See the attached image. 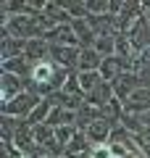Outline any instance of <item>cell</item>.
I'll use <instances>...</instances> for the list:
<instances>
[{"label": "cell", "instance_id": "obj_6", "mask_svg": "<svg viewBox=\"0 0 150 158\" xmlns=\"http://www.w3.org/2000/svg\"><path fill=\"white\" fill-rule=\"evenodd\" d=\"M79 53H82V48H63V45H50V61H53V63H58V66H63V69H69V71H77Z\"/></svg>", "mask_w": 150, "mask_h": 158}, {"label": "cell", "instance_id": "obj_2", "mask_svg": "<svg viewBox=\"0 0 150 158\" xmlns=\"http://www.w3.org/2000/svg\"><path fill=\"white\" fill-rule=\"evenodd\" d=\"M27 85H29V79L0 71V100H3V106L11 103L13 98H19L21 92H27Z\"/></svg>", "mask_w": 150, "mask_h": 158}, {"label": "cell", "instance_id": "obj_12", "mask_svg": "<svg viewBox=\"0 0 150 158\" xmlns=\"http://www.w3.org/2000/svg\"><path fill=\"white\" fill-rule=\"evenodd\" d=\"M53 108H56V103L50 100V98H45V100L40 103V106L34 108L32 113H29V118H27V124H29V127H40V124H45V121H48V116H50V111H53Z\"/></svg>", "mask_w": 150, "mask_h": 158}, {"label": "cell", "instance_id": "obj_3", "mask_svg": "<svg viewBox=\"0 0 150 158\" xmlns=\"http://www.w3.org/2000/svg\"><path fill=\"white\" fill-rule=\"evenodd\" d=\"M111 87H113V95H116V100L127 103L129 98H132L134 92L142 87V77H140V74H134V71H124L121 77L116 79V82H111Z\"/></svg>", "mask_w": 150, "mask_h": 158}, {"label": "cell", "instance_id": "obj_5", "mask_svg": "<svg viewBox=\"0 0 150 158\" xmlns=\"http://www.w3.org/2000/svg\"><path fill=\"white\" fill-rule=\"evenodd\" d=\"M27 42H29V40L11 37V34L0 32V63L11 61V58H21L24 53H27Z\"/></svg>", "mask_w": 150, "mask_h": 158}, {"label": "cell", "instance_id": "obj_10", "mask_svg": "<svg viewBox=\"0 0 150 158\" xmlns=\"http://www.w3.org/2000/svg\"><path fill=\"white\" fill-rule=\"evenodd\" d=\"M32 63L27 61V58H11V61H6V63H0V71H6V74H16V77H24V79H29L32 77Z\"/></svg>", "mask_w": 150, "mask_h": 158}, {"label": "cell", "instance_id": "obj_4", "mask_svg": "<svg viewBox=\"0 0 150 158\" xmlns=\"http://www.w3.org/2000/svg\"><path fill=\"white\" fill-rule=\"evenodd\" d=\"M116 121H111V118H98V121H92V124L84 129V135H87V140H90V145H108L111 142V135H113V129H116Z\"/></svg>", "mask_w": 150, "mask_h": 158}, {"label": "cell", "instance_id": "obj_19", "mask_svg": "<svg viewBox=\"0 0 150 158\" xmlns=\"http://www.w3.org/2000/svg\"><path fill=\"white\" fill-rule=\"evenodd\" d=\"M137 121H140V127H142L145 132H150V111H142L137 116Z\"/></svg>", "mask_w": 150, "mask_h": 158}, {"label": "cell", "instance_id": "obj_1", "mask_svg": "<svg viewBox=\"0 0 150 158\" xmlns=\"http://www.w3.org/2000/svg\"><path fill=\"white\" fill-rule=\"evenodd\" d=\"M40 103H42V98L34 95L32 90H27V92H21L19 98H13L11 103H6V106L0 108V111L6 113V116H16V118H24V121H27L29 113H32L34 108L40 106Z\"/></svg>", "mask_w": 150, "mask_h": 158}, {"label": "cell", "instance_id": "obj_16", "mask_svg": "<svg viewBox=\"0 0 150 158\" xmlns=\"http://www.w3.org/2000/svg\"><path fill=\"white\" fill-rule=\"evenodd\" d=\"M90 16H106L111 11V0H84Z\"/></svg>", "mask_w": 150, "mask_h": 158}, {"label": "cell", "instance_id": "obj_14", "mask_svg": "<svg viewBox=\"0 0 150 158\" xmlns=\"http://www.w3.org/2000/svg\"><path fill=\"white\" fill-rule=\"evenodd\" d=\"M77 79H79V87L84 90V95H90V92H92L95 87L103 82L100 71H84V74H79V71H77Z\"/></svg>", "mask_w": 150, "mask_h": 158}, {"label": "cell", "instance_id": "obj_11", "mask_svg": "<svg viewBox=\"0 0 150 158\" xmlns=\"http://www.w3.org/2000/svg\"><path fill=\"white\" fill-rule=\"evenodd\" d=\"M98 118H103V111H100L98 106H90V103L84 100V106L77 111V127L84 132L90 124H92V121H98Z\"/></svg>", "mask_w": 150, "mask_h": 158}, {"label": "cell", "instance_id": "obj_15", "mask_svg": "<svg viewBox=\"0 0 150 158\" xmlns=\"http://www.w3.org/2000/svg\"><path fill=\"white\" fill-rule=\"evenodd\" d=\"M95 50H98L103 58L116 56V34H113V37H98V42H95Z\"/></svg>", "mask_w": 150, "mask_h": 158}, {"label": "cell", "instance_id": "obj_8", "mask_svg": "<svg viewBox=\"0 0 150 158\" xmlns=\"http://www.w3.org/2000/svg\"><path fill=\"white\" fill-rule=\"evenodd\" d=\"M100 66H103V56H100L95 48H84L82 53H79V63H77V71L84 74V71H100Z\"/></svg>", "mask_w": 150, "mask_h": 158}, {"label": "cell", "instance_id": "obj_9", "mask_svg": "<svg viewBox=\"0 0 150 158\" xmlns=\"http://www.w3.org/2000/svg\"><path fill=\"white\" fill-rule=\"evenodd\" d=\"M113 98H116V95H113V87L108 85V82H100V85L87 95V103H90V106H98L100 111H103V108H106Z\"/></svg>", "mask_w": 150, "mask_h": 158}, {"label": "cell", "instance_id": "obj_17", "mask_svg": "<svg viewBox=\"0 0 150 158\" xmlns=\"http://www.w3.org/2000/svg\"><path fill=\"white\" fill-rule=\"evenodd\" d=\"M77 132H79V127H74V124H66V127H58V129H56V140L61 142L63 148H66L69 142L74 140V135H77Z\"/></svg>", "mask_w": 150, "mask_h": 158}, {"label": "cell", "instance_id": "obj_13", "mask_svg": "<svg viewBox=\"0 0 150 158\" xmlns=\"http://www.w3.org/2000/svg\"><path fill=\"white\" fill-rule=\"evenodd\" d=\"M50 100L56 103V106H61V108H66V111H74L77 113L79 108L84 106V98H77V95H69V92H56V95H50Z\"/></svg>", "mask_w": 150, "mask_h": 158}, {"label": "cell", "instance_id": "obj_7", "mask_svg": "<svg viewBox=\"0 0 150 158\" xmlns=\"http://www.w3.org/2000/svg\"><path fill=\"white\" fill-rule=\"evenodd\" d=\"M45 40H48L50 45H63V48H82V42H79L77 32H74L71 24H63V27H56L53 32L45 34Z\"/></svg>", "mask_w": 150, "mask_h": 158}, {"label": "cell", "instance_id": "obj_18", "mask_svg": "<svg viewBox=\"0 0 150 158\" xmlns=\"http://www.w3.org/2000/svg\"><path fill=\"white\" fill-rule=\"evenodd\" d=\"M90 158H113L111 145H95L92 150H90Z\"/></svg>", "mask_w": 150, "mask_h": 158}]
</instances>
